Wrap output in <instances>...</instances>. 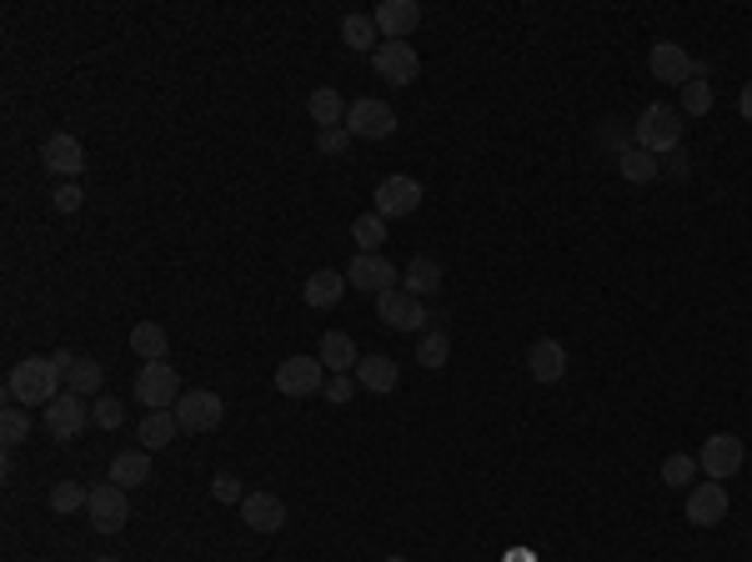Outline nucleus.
Returning a JSON list of instances; mask_svg holds the SVG:
<instances>
[{
  "label": "nucleus",
  "mask_w": 752,
  "mask_h": 562,
  "mask_svg": "<svg viewBox=\"0 0 752 562\" xmlns=\"http://www.w3.org/2000/svg\"><path fill=\"white\" fill-rule=\"evenodd\" d=\"M417 362L427 367V372H442V367L452 362V337H446L442 326H432V332H421V342H417Z\"/></svg>",
  "instance_id": "7c9ffc66"
},
{
  "label": "nucleus",
  "mask_w": 752,
  "mask_h": 562,
  "mask_svg": "<svg viewBox=\"0 0 752 562\" xmlns=\"http://www.w3.org/2000/svg\"><path fill=\"white\" fill-rule=\"evenodd\" d=\"M382 562H411V558H402V552H392V558H382Z\"/></svg>",
  "instance_id": "49530a36"
},
{
  "label": "nucleus",
  "mask_w": 752,
  "mask_h": 562,
  "mask_svg": "<svg viewBox=\"0 0 752 562\" xmlns=\"http://www.w3.org/2000/svg\"><path fill=\"white\" fill-rule=\"evenodd\" d=\"M647 71H653V81H663V86H688L692 71H697V61H692L678 40H653V50H647Z\"/></svg>",
  "instance_id": "ddd939ff"
},
{
  "label": "nucleus",
  "mask_w": 752,
  "mask_h": 562,
  "mask_svg": "<svg viewBox=\"0 0 752 562\" xmlns=\"http://www.w3.org/2000/svg\"><path fill=\"white\" fill-rule=\"evenodd\" d=\"M40 427H46L56 442H75L91 427V402L75 397V392H61V397H56L46 412H40Z\"/></svg>",
  "instance_id": "1a4fd4ad"
},
{
  "label": "nucleus",
  "mask_w": 752,
  "mask_h": 562,
  "mask_svg": "<svg viewBox=\"0 0 752 562\" xmlns=\"http://www.w3.org/2000/svg\"><path fill=\"white\" fill-rule=\"evenodd\" d=\"M342 297H346V272H332V266L311 272L307 287H301V301H307L311 312H332Z\"/></svg>",
  "instance_id": "5701e85b"
},
{
  "label": "nucleus",
  "mask_w": 752,
  "mask_h": 562,
  "mask_svg": "<svg viewBox=\"0 0 752 562\" xmlns=\"http://www.w3.org/2000/svg\"><path fill=\"white\" fill-rule=\"evenodd\" d=\"M211 498L226 502V507H241V502H247V482L236 473H216L211 477Z\"/></svg>",
  "instance_id": "e433bc0d"
},
{
  "label": "nucleus",
  "mask_w": 752,
  "mask_h": 562,
  "mask_svg": "<svg viewBox=\"0 0 752 562\" xmlns=\"http://www.w3.org/2000/svg\"><path fill=\"white\" fill-rule=\"evenodd\" d=\"M402 291H411V297H437L442 291V262H437L432 251H417L402 266Z\"/></svg>",
  "instance_id": "b1692460"
},
{
  "label": "nucleus",
  "mask_w": 752,
  "mask_h": 562,
  "mask_svg": "<svg viewBox=\"0 0 752 562\" xmlns=\"http://www.w3.org/2000/svg\"><path fill=\"white\" fill-rule=\"evenodd\" d=\"M351 131H346V125H336V131H317V151L321 156H346V151H351Z\"/></svg>",
  "instance_id": "ea45409f"
},
{
  "label": "nucleus",
  "mask_w": 752,
  "mask_h": 562,
  "mask_svg": "<svg viewBox=\"0 0 752 562\" xmlns=\"http://www.w3.org/2000/svg\"><path fill=\"white\" fill-rule=\"evenodd\" d=\"M171 412H176V422H181V432H216V427L226 422V402H222V392L191 387V392H181V402H176Z\"/></svg>",
  "instance_id": "423d86ee"
},
{
  "label": "nucleus",
  "mask_w": 752,
  "mask_h": 562,
  "mask_svg": "<svg viewBox=\"0 0 752 562\" xmlns=\"http://www.w3.org/2000/svg\"><path fill=\"white\" fill-rule=\"evenodd\" d=\"M672 176H678V181L688 176V156H682V151H672Z\"/></svg>",
  "instance_id": "c03bdc74"
},
{
  "label": "nucleus",
  "mask_w": 752,
  "mask_h": 562,
  "mask_svg": "<svg viewBox=\"0 0 752 562\" xmlns=\"http://www.w3.org/2000/svg\"><path fill=\"white\" fill-rule=\"evenodd\" d=\"M597 146L607 151V156H622V151H632V141H628V125H622V116H607L602 121V131H597Z\"/></svg>",
  "instance_id": "c9c22d12"
},
{
  "label": "nucleus",
  "mask_w": 752,
  "mask_h": 562,
  "mask_svg": "<svg viewBox=\"0 0 752 562\" xmlns=\"http://www.w3.org/2000/svg\"><path fill=\"white\" fill-rule=\"evenodd\" d=\"M241 523H247L251 533H282L286 527V502L276 498V492H266V488L247 492V502H241Z\"/></svg>",
  "instance_id": "6ab92c4d"
},
{
  "label": "nucleus",
  "mask_w": 752,
  "mask_h": 562,
  "mask_svg": "<svg viewBox=\"0 0 752 562\" xmlns=\"http://www.w3.org/2000/svg\"><path fill=\"white\" fill-rule=\"evenodd\" d=\"M40 162H46V171L61 176V181H75V176L86 171V151H81V141H75L71 131H56V136H46V146H40Z\"/></svg>",
  "instance_id": "dca6fc26"
},
{
  "label": "nucleus",
  "mask_w": 752,
  "mask_h": 562,
  "mask_svg": "<svg viewBox=\"0 0 752 562\" xmlns=\"http://www.w3.org/2000/svg\"><path fill=\"white\" fill-rule=\"evenodd\" d=\"M50 201H56V212H61V216H75L86 196H81V187H75V181H61V191H56Z\"/></svg>",
  "instance_id": "79ce46f5"
},
{
  "label": "nucleus",
  "mask_w": 752,
  "mask_h": 562,
  "mask_svg": "<svg viewBox=\"0 0 752 562\" xmlns=\"http://www.w3.org/2000/svg\"><path fill=\"white\" fill-rule=\"evenodd\" d=\"M713 111V81H707V65L697 61L692 81L682 86V116H707Z\"/></svg>",
  "instance_id": "c756f323"
},
{
  "label": "nucleus",
  "mask_w": 752,
  "mask_h": 562,
  "mask_svg": "<svg viewBox=\"0 0 752 562\" xmlns=\"http://www.w3.org/2000/svg\"><path fill=\"white\" fill-rule=\"evenodd\" d=\"M346 111H351V106L342 100V91L336 86H317L307 96V116L317 121V131H336V125H346Z\"/></svg>",
  "instance_id": "393cba45"
},
{
  "label": "nucleus",
  "mask_w": 752,
  "mask_h": 562,
  "mask_svg": "<svg viewBox=\"0 0 752 562\" xmlns=\"http://www.w3.org/2000/svg\"><path fill=\"white\" fill-rule=\"evenodd\" d=\"M527 372L542 382V387H552V382H562L568 376V347L557 337H537L527 347Z\"/></svg>",
  "instance_id": "aec40b11"
},
{
  "label": "nucleus",
  "mask_w": 752,
  "mask_h": 562,
  "mask_svg": "<svg viewBox=\"0 0 752 562\" xmlns=\"http://www.w3.org/2000/svg\"><path fill=\"white\" fill-rule=\"evenodd\" d=\"M61 392H65V372H61V362H56V351H50V357L31 351V357H21V362L5 372V397L31 402V407H40V412H46Z\"/></svg>",
  "instance_id": "f257e3e1"
},
{
  "label": "nucleus",
  "mask_w": 752,
  "mask_h": 562,
  "mask_svg": "<svg viewBox=\"0 0 752 562\" xmlns=\"http://www.w3.org/2000/svg\"><path fill=\"white\" fill-rule=\"evenodd\" d=\"M136 402L146 412H171L176 402H181V376H176V367L171 362H141Z\"/></svg>",
  "instance_id": "39448f33"
},
{
  "label": "nucleus",
  "mask_w": 752,
  "mask_h": 562,
  "mask_svg": "<svg viewBox=\"0 0 752 562\" xmlns=\"http://www.w3.org/2000/svg\"><path fill=\"white\" fill-rule=\"evenodd\" d=\"M317 357H321V367L332 376H342V372H357V342H351V332H326L321 337V347H317Z\"/></svg>",
  "instance_id": "a878e982"
},
{
  "label": "nucleus",
  "mask_w": 752,
  "mask_h": 562,
  "mask_svg": "<svg viewBox=\"0 0 752 562\" xmlns=\"http://www.w3.org/2000/svg\"><path fill=\"white\" fill-rule=\"evenodd\" d=\"M632 136H637L642 151H653V156H663V151H678L682 146V116L672 111V106H663V100H653V106L637 116Z\"/></svg>",
  "instance_id": "7ed1b4c3"
},
{
  "label": "nucleus",
  "mask_w": 752,
  "mask_h": 562,
  "mask_svg": "<svg viewBox=\"0 0 752 562\" xmlns=\"http://www.w3.org/2000/svg\"><path fill=\"white\" fill-rule=\"evenodd\" d=\"M738 111H742V121H752V81L742 86V96H738Z\"/></svg>",
  "instance_id": "37998d69"
},
{
  "label": "nucleus",
  "mask_w": 752,
  "mask_h": 562,
  "mask_svg": "<svg viewBox=\"0 0 752 562\" xmlns=\"http://www.w3.org/2000/svg\"><path fill=\"white\" fill-rule=\"evenodd\" d=\"M176 432H181V422H176V412H146L136 427V438L146 442V452H160V447H171Z\"/></svg>",
  "instance_id": "c85d7f7f"
},
{
  "label": "nucleus",
  "mask_w": 752,
  "mask_h": 562,
  "mask_svg": "<svg viewBox=\"0 0 752 562\" xmlns=\"http://www.w3.org/2000/svg\"><path fill=\"white\" fill-rule=\"evenodd\" d=\"M86 502H91V488H81V482H71V477L50 488V513H61V517L86 513Z\"/></svg>",
  "instance_id": "473e14b6"
},
{
  "label": "nucleus",
  "mask_w": 752,
  "mask_h": 562,
  "mask_svg": "<svg viewBox=\"0 0 752 562\" xmlns=\"http://www.w3.org/2000/svg\"><path fill=\"white\" fill-rule=\"evenodd\" d=\"M371 21H377V36L382 40H407L421 25V5L417 0H382V5L371 11Z\"/></svg>",
  "instance_id": "a211bd4d"
},
{
  "label": "nucleus",
  "mask_w": 752,
  "mask_h": 562,
  "mask_svg": "<svg viewBox=\"0 0 752 562\" xmlns=\"http://www.w3.org/2000/svg\"><path fill=\"white\" fill-rule=\"evenodd\" d=\"M326 367H321V357H286L282 367L272 372V387L282 392V397H291V402H311V397H321L326 392Z\"/></svg>",
  "instance_id": "f03ea898"
},
{
  "label": "nucleus",
  "mask_w": 752,
  "mask_h": 562,
  "mask_svg": "<svg viewBox=\"0 0 752 562\" xmlns=\"http://www.w3.org/2000/svg\"><path fill=\"white\" fill-rule=\"evenodd\" d=\"M346 131L357 141H386V136H396V111L377 96H361V100H351V111H346Z\"/></svg>",
  "instance_id": "9d476101"
},
{
  "label": "nucleus",
  "mask_w": 752,
  "mask_h": 562,
  "mask_svg": "<svg viewBox=\"0 0 752 562\" xmlns=\"http://www.w3.org/2000/svg\"><path fill=\"white\" fill-rule=\"evenodd\" d=\"M371 71L382 75L386 86H417L421 56L411 40H382V46L371 50Z\"/></svg>",
  "instance_id": "0eeeda50"
},
{
  "label": "nucleus",
  "mask_w": 752,
  "mask_h": 562,
  "mask_svg": "<svg viewBox=\"0 0 752 562\" xmlns=\"http://www.w3.org/2000/svg\"><path fill=\"white\" fill-rule=\"evenodd\" d=\"M91 562H121V558H91Z\"/></svg>",
  "instance_id": "de8ad7c7"
},
{
  "label": "nucleus",
  "mask_w": 752,
  "mask_h": 562,
  "mask_svg": "<svg viewBox=\"0 0 752 562\" xmlns=\"http://www.w3.org/2000/svg\"><path fill=\"white\" fill-rule=\"evenodd\" d=\"M0 438H5V447H15V442H25L31 438V412H21V407H5V412H0Z\"/></svg>",
  "instance_id": "4c0bfd02"
},
{
  "label": "nucleus",
  "mask_w": 752,
  "mask_h": 562,
  "mask_svg": "<svg viewBox=\"0 0 752 562\" xmlns=\"http://www.w3.org/2000/svg\"><path fill=\"white\" fill-rule=\"evenodd\" d=\"M351 241H357V251H382V241H386V222H382L377 212L351 216Z\"/></svg>",
  "instance_id": "72a5a7b5"
},
{
  "label": "nucleus",
  "mask_w": 752,
  "mask_h": 562,
  "mask_svg": "<svg viewBox=\"0 0 752 562\" xmlns=\"http://www.w3.org/2000/svg\"><path fill=\"white\" fill-rule=\"evenodd\" d=\"M697 473H703V467H697L692 452H672V457H663V482H667V488H692Z\"/></svg>",
  "instance_id": "f704fd0d"
},
{
  "label": "nucleus",
  "mask_w": 752,
  "mask_h": 562,
  "mask_svg": "<svg viewBox=\"0 0 752 562\" xmlns=\"http://www.w3.org/2000/svg\"><path fill=\"white\" fill-rule=\"evenodd\" d=\"M56 362H61V372H65V392H75V397H100L106 372H100L96 357H86V351H56Z\"/></svg>",
  "instance_id": "f3484780"
},
{
  "label": "nucleus",
  "mask_w": 752,
  "mask_h": 562,
  "mask_svg": "<svg viewBox=\"0 0 752 562\" xmlns=\"http://www.w3.org/2000/svg\"><path fill=\"white\" fill-rule=\"evenodd\" d=\"M86 517H91V527H96L100 538H116V533L131 523V502H126V492L116 488V482H100V488H91Z\"/></svg>",
  "instance_id": "9b49d317"
},
{
  "label": "nucleus",
  "mask_w": 752,
  "mask_h": 562,
  "mask_svg": "<svg viewBox=\"0 0 752 562\" xmlns=\"http://www.w3.org/2000/svg\"><path fill=\"white\" fill-rule=\"evenodd\" d=\"M617 171H622V181H632V187H653L657 176H663V162H657L653 151L632 146V151H622V156H617Z\"/></svg>",
  "instance_id": "bb28decb"
},
{
  "label": "nucleus",
  "mask_w": 752,
  "mask_h": 562,
  "mask_svg": "<svg viewBox=\"0 0 752 562\" xmlns=\"http://www.w3.org/2000/svg\"><path fill=\"white\" fill-rule=\"evenodd\" d=\"M728 507H732V502H728V488L707 477V482H692L688 507H682V513H688L692 527H717L723 517H728Z\"/></svg>",
  "instance_id": "2eb2a0df"
},
{
  "label": "nucleus",
  "mask_w": 752,
  "mask_h": 562,
  "mask_svg": "<svg viewBox=\"0 0 752 562\" xmlns=\"http://www.w3.org/2000/svg\"><path fill=\"white\" fill-rule=\"evenodd\" d=\"M351 376H357V387H361V392H377V397L396 392V382H402V372H396V362L386 357V351H367Z\"/></svg>",
  "instance_id": "4be33fe9"
},
{
  "label": "nucleus",
  "mask_w": 752,
  "mask_h": 562,
  "mask_svg": "<svg viewBox=\"0 0 752 562\" xmlns=\"http://www.w3.org/2000/svg\"><path fill=\"white\" fill-rule=\"evenodd\" d=\"M351 392H357V376L342 372V376H326V392H321V397L332 402V407H346V402H351Z\"/></svg>",
  "instance_id": "a19ab883"
},
{
  "label": "nucleus",
  "mask_w": 752,
  "mask_h": 562,
  "mask_svg": "<svg viewBox=\"0 0 752 562\" xmlns=\"http://www.w3.org/2000/svg\"><path fill=\"white\" fill-rule=\"evenodd\" d=\"M742 463H748V447H742V438H732V432H713V438L697 447V467H703L713 482H728V477H738Z\"/></svg>",
  "instance_id": "6e6552de"
},
{
  "label": "nucleus",
  "mask_w": 752,
  "mask_h": 562,
  "mask_svg": "<svg viewBox=\"0 0 752 562\" xmlns=\"http://www.w3.org/2000/svg\"><path fill=\"white\" fill-rule=\"evenodd\" d=\"M342 40L351 50H377V46H382V36H377V21H371V15H357V11L342 21Z\"/></svg>",
  "instance_id": "2f4dec72"
},
{
  "label": "nucleus",
  "mask_w": 752,
  "mask_h": 562,
  "mask_svg": "<svg viewBox=\"0 0 752 562\" xmlns=\"http://www.w3.org/2000/svg\"><path fill=\"white\" fill-rule=\"evenodd\" d=\"M506 562H532V552H506Z\"/></svg>",
  "instance_id": "a18cd8bd"
},
{
  "label": "nucleus",
  "mask_w": 752,
  "mask_h": 562,
  "mask_svg": "<svg viewBox=\"0 0 752 562\" xmlns=\"http://www.w3.org/2000/svg\"><path fill=\"white\" fill-rule=\"evenodd\" d=\"M421 201H427V191H421L417 176H386L371 191V212L382 216V222H402V216H417Z\"/></svg>",
  "instance_id": "20e7f679"
},
{
  "label": "nucleus",
  "mask_w": 752,
  "mask_h": 562,
  "mask_svg": "<svg viewBox=\"0 0 752 562\" xmlns=\"http://www.w3.org/2000/svg\"><path fill=\"white\" fill-rule=\"evenodd\" d=\"M91 422L106 427V432H116V427L126 422V407L116 397H91Z\"/></svg>",
  "instance_id": "58836bf2"
},
{
  "label": "nucleus",
  "mask_w": 752,
  "mask_h": 562,
  "mask_svg": "<svg viewBox=\"0 0 752 562\" xmlns=\"http://www.w3.org/2000/svg\"><path fill=\"white\" fill-rule=\"evenodd\" d=\"M106 482H116L121 492H131V488H151L156 477H151V452L146 447H126V452H116L111 457V477Z\"/></svg>",
  "instance_id": "412c9836"
},
{
  "label": "nucleus",
  "mask_w": 752,
  "mask_h": 562,
  "mask_svg": "<svg viewBox=\"0 0 752 562\" xmlns=\"http://www.w3.org/2000/svg\"><path fill=\"white\" fill-rule=\"evenodd\" d=\"M346 282H351L357 291H367V297H382V291H392L396 282H402V272L386 262L382 251H357L351 266H346Z\"/></svg>",
  "instance_id": "f8f14e48"
},
{
  "label": "nucleus",
  "mask_w": 752,
  "mask_h": 562,
  "mask_svg": "<svg viewBox=\"0 0 752 562\" xmlns=\"http://www.w3.org/2000/svg\"><path fill=\"white\" fill-rule=\"evenodd\" d=\"M377 316H382V326H396V332H421V326L432 322L427 307H421V297H411V291H402V287L377 297Z\"/></svg>",
  "instance_id": "4468645a"
},
{
  "label": "nucleus",
  "mask_w": 752,
  "mask_h": 562,
  "mask_svg": "<svg viewBox=\"0 0 752 562\" xmlns=\"http://www.w3.org/2000/svg\"><path fill=\"white\" fill-rule=\"evenodd\" d=\"M131 351H136L141 362H166V351H171L166 326H160V322H136V326H131Z\"/></svg>",
  "instance_id": "cd10ccee"
}]
</instances>
